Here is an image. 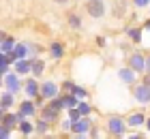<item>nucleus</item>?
<instances>
[{
  "instance_id": "obj_4",
  "label": "nucleus",
  "mask_w": 150,
  "mask_h": 139,
  "mask_svg": "<svg viewBox=\"0 0 150 139\" xmlns=\"http://www.w3.org/2000/svg\"><path fill=\"white\" fill-rule=\"evenodd\" d=\"M127 66H131L137 75H144V73H146V56L142 54V52H133V54H129V58H127Z\"/></svg>"
},
{
  "instance_id": "obj_34",
  "label": "nucleus",
  "mask_w": 150,
  "mask_h": 139,
  "mask_svg": "<svg viewBox=\"0 0 150 139\" xmlns=\"http://www.w3.org/2000/svg\"><path fill=\"white\" fill-rule=\"evenodd\" d=\"M146 73H150V54L146 56Z\"/></svg>"
},
{
  "instance_id": "obj_24",
  "label": "nucleus",
  "mask_w": 150,
  "mask_h": 139,
  "mask_svg": "<svg viewBox=\"0 0 150 139\" xmlns=\"http://www.w3.org/2000/svg\"><path fill=\"white\" fill-rule=\"evenodd\" d=\"M13 56H15V58H28V43H15Z\"/></svg>"
},
{
  "instance_id": "obj_35",
  "label": "nucleus",
  "mask_w": 150,
  "mask_h": 139,
  "mask_svg": "<svg viewBox=\"0 0 150 139\" xmlns=\"http://www.w3.org/2000/svg\"><path fill=\"white\" fill-rule=\"evenodd\" d=\"M142 30H148V32H150V17L146 19V24H144V28H142Z\"/></svg>"
},
{
  "instance_id": "obj_37",
  "label": "nucleus",
  "mask_w": 150,
  "mask_h": 139,
  "mask_svg": "<svg viewBox=\"0 0 150 139\" xmlns=\"http://www.w3.org/2000/svg\"><path fill=\"white\" fill-rule=\"evenodd\" d=\"M2 116H4V109H2V107H0V120H2Z\"/></svg>"
},
{
  "instance_id": "obj_7",
  "label": "nucleus",
  "mask_w": 150,
  "mask_h": 139,
  "mask_svg": "<svg viewBox=\"0 0 150 139\" xmlns=\"http://www.w3.org/2000/svg\"><path fill=\"white\" fill-rule=\"evenodd\" d=\"M86 11H88V15H90V17L101 19V17H105L107 6H105L103 0H86Z\"/></svg>"
},
{
  "instance_id": "obj_12",
  "label": "nucleus",
  "mask_w": 150,
  "mask_h": 139,
  "mask_svg": "<svg viewBox=\"0 0 150 139\" xmlns=\"http://www.w3.org/2000/svg\"><path fill=\"white\" fill-rule=\"evenodd\" d=\"M39 114H41L39 118H43V120H47V122H52V124H54L60 116H62V111H58L56 107H52L50 103H45V105L39 109Z\"/></svg>"
},
{
  "instance_id": "obj_14",
  "label": "nucleus",
  "mask_w": 150,
  "mask_h": 139,
  "mask_svg": "<svg viewBox=\"0 0 150 139\" xmlns=\"http://www.w3.org/2000/svg\"><path fill=\"white\" fill-rule=\"evenodd\" d=\"M47 54H50V58H54V60H62L67 49H64V45L60 43V41H54V43H50V47H47Z\"/></svg>"
},
{
  "instance_id": "obj_25",
  "label": "nucleus",
  "mask_w": 150,
  "mask_h": 139,
  "mask_svg": "<svg viewBox=\"0 0 150 139\" xmlns=\"http://www.w3.org/2000/svg\"><path fill=\"white\" fill-rule=\"evenodd\" d=\"M73 94L77 96V99L81 101V99H90V92H88V90L81 86V83H75V88H73Z\"/></svg>"
},
{
  "instance_id": "obj_3",
  "label": "nucleus",
  "mask_w": 150,
  "mask_h": 139,
  "mask_svg": "<svg viewBox=\"0 0 150 139\" xmlns=\"http://www.w3.org/2000/svg\"><path fill=\"white\" fill-rule=\"evenodd\" d=\"M90 126H92L90 116H81V118H77V120L71 124V135L84 139V137H88V131H90Z\"/></svg>"
},
{
  "instance_id": "obj_1",
  "label": "nucleus",
  "mask_w": 150,
  "mask_h": 139,
  "mask_svg": "<svg viewBox=\"0 0 150 139\" xmlns=\"http://www.w3.org/2000/svg\"><path fill=\"white\" fill-rule=\"evenodd\" d=\"M22 77H19V75L15 73V71H6L4 75H2V86H4V90H9V92H13L17 96V92H22Z\"/></svg>"
},
{
  "instance_id": "obj_2",
  "label": "nucleus",
  "mask_w": 150,
  "mask_h": 139,
  "mask_svg": "<svg viewBox=\"0 0 150 139\" xmlns=\"http://www.w3.org/2000/svg\"><path fill=\"white\" fill-rule=\"evenodd\" d=\"M107 133L112 137H127V122L120 116H110L107 118Z\"/></svg>"
},
{
  "instance_id": "obj_38",
  "label": "nucleus",
  "mask_w": 150,
  "mask_h": 139,
  "mask_svg": "<svg viewBox=\"0 0 150 139\" xmlns=\"http://www.w3.org/2000/svg\"><path fill=\"white\" fill-rule=\"evenodd\" d=\"M4 37H6V34H4V32H0V43H2V39H4Z\"/></svg>"
},
{
  "instance_id": "obj_8",
  "label": "nucleus",
  "mask_w": 150,
  "mask_h": 139,
  "mask_svg": "<svg viewBox=\"0 0 150 139\" xmlns=\"http://www.w3.org/2000/svg\"><path fill=\"white\" fill-rule=\"evenodd\" d=\"M133 99L139 105H150V88H146L144 83H133Z\"/></svg>"
},
{
  "instance_id": "obj_29",
  "label": "nucleus",
  "mask_w": 150,
  "mask_h": 139,
  "mask_svg": "<svg viewBox=\"0 0 150 139\" xmlns=\"http://www.w3.org/2000/svg\"><path fill=\"white\" fill-rule=\"evenodd\" d=\"M71 120L69 118H64V120H60V131H64V133H71Z\"/></svg>"
},
{
  "instance_id": "obj_40",
  "label": "nucleus",
  "mask_w": 150,
  "mask_h": 139,
  "mask_svg": "<svg viewBox=\"0 0 150 139\" xmlns=\"http://www.w3.org/2000/svg\"><path fill=\"white\" fill-rule=\"evenodd\" d=\"M146 9H148V17H150V4H148V6H146Z\"/></svg>"
},
{
  "instance_id": "obj_22",
  "label": "nucleus",
  "mask_w": 150,
  "mask_h": 139,
  "mask_svg": "<svg viewBox=\"0 0 150 139\" xmlns=\"http://www.w3.org/2000/svg\"><path fill=\"white\" fill-rule=\"evenodd\" d=\"M75 109L79 111V116H90V114H92V105L88 103V99H81V101H77Z\"/></svg>"
},
{
  "instance_id": "obj_16",
  "label": "nucleus",
  "mask_w": 150,
  "mask_h": 139,
  "mask_svg": "<svg viewBox=\"0 0 150 139\" xmlns=\"http://www.w3.org/2000/svg\"><path fill=\"white\" fill-rule=\"evenodd\" d=\"M13 105H15V94L9 92V90H4V92L0 94V107H2L4 111H11Z\"/></svg>"
},
{
  "instance_id": "obj_20",
  "label": "nucleus",
  "mask_w": 150,
  "mask_h": 139,
  "mask_svg": "<svg viewBox=\"0 0 150 139\" xmlns=\"http://www.w3.org/2000/svg\"><path fill=\"white\" fill-rule=\"evenodd\" d=\"M67 22H69V28H71V30H81V28H84V22H81V17H79L75 11L67 13Z\"/></svg>"
},
{
  "instance_id": "obj_32",
  "label": "nucleus",
  "mask_w": 150,
  "mask_h": 139,
  "mask_svg": "<svg viewBox=\"0 0 150 139\" xmlns=\"http://www.w3.org/2000/svg\"><path fill=\"white\" fill-rule=\"evenodd\" d=\"M142 83H144L146 88H150V73H144V79H142Z\"/></svg>"
},
{
  "instance_id": "obj_31",
  "label": "nucleus",
  "mask_w": 150,
  "mask_h": 139,
  "mask_svg": "<svg viewBox=\"0 0 150 139\" xmlns=\"http://www.w3.org/2000/svg\"><path fill=\"white\" fill-rule=\"evenodd\" d=\"M135 9H146V6L150 4V0H131Z\"/></svg>"
},
{
  "instance_id": "obj_19",
  "label": "nucleus",
  "mask_w": 150,
  "mask_h": 139,
  "mask_svg": "<svg viewBox=\"0 0 150 139\" xmlns=\"http://www.w3.org/2000/svg\"><path fill=\"white\" fill-rule=\"evenodd\" d=\"M17 122H19V118H17V111H15V114H13V111H4L2 120H0V124L9 126L11 131H13V128H17Z\"/></svg>"
},
{
  "instance_id": "obj_18",
  "label": "nucleus",
  "mask_w": 150,
  "mask_h": 139,
  "mask_svg": "<svg viewBox=\"0 0 150 139\" xmlns=\"http://www.w3.org/2000/svg\"><path fill=\"white\" fill-rule=\"evenodd\" d=\"M17 128H19V133H22L24 137L35 135V124L30 122V118H24V120H19V122H17Z\"/></svg>"
},
{
  "instance_id": "obj_15",
  "label": "nucleus",
  "mask_w": 150,
  "mask_h": 139,
  "mask_svg": "<svg viewBox=\"0 0 150 139\" xmlns=\"http://www.w3.org/2000/svg\"><path fill=\"white\" fill-rule=\"evenodd\" d=\"M43 73H45V62L41 58H30V75L39 79Z\"/></svg>"
},
{
  "instance_id": "obj_30",
  "label": "nucleus",
  "mask_w": 150,
  "mask_h": 139,
  "mask_svg": "<svg viewBox=\"0 0 150 139\" xmlns=\"http://www.w3.org/2000/svg\"><path fill=\"white\" fill-rule=\"evenodd\" d=\"M11 133H13V131H11L9 126L0 124V139H9V137H11Z\"/></svg>"
},
{
  "instance_id": "obj_28",
  "label": "nucleus",
  "mask_w": 150,
  "mask_h": 139,
  "mask_svg": "<svg viewBox=\"0 0 150 139\" xmlns=\"http://www.w3.org/2000/svg\"><path fill=\"white\" fill-rule=\"evenodd\" d=\"M75 83H77V81H73V79H64V81H62V86H60V92H73Z\"/></svg>"
},
{
  "instance_id": "obj_10",
  "label": "nucleus",
  "mask_w": 150,
  "mask_h": 139,
  "mask_svg": "<svg viewBox=\"0 0 150 139\" xmlns=\"http://www.w3.org/2000/svg\"><path fill=\"white\" fill-rule=\"evenodd\" d=\"M22 92L26 94V99H35V96H39V79L32 77V75H28V79L22 83Z\"/></svg>"
},
{
  "instance_id": "obj_11",
  "label": "nucleus",
  "mask_w": 150,
  "mask_h": 139,
  "mask_svg": "<svg viewBox=\"0 0 150 139\" xmlns=\"http://www.w3.org/2000/svg\"><path fill=\"white\" fill-rule=\"evenodd\" d=\"M11 66L19 77H28L30 75V58H15Z\"/></svg>"
},
{
  "instance_id": "obj_5",
  "label": "nucleus",
  "mask_w": 150,
  "mask_h": 139,
  "mask_svg": "<svg viewBox=\"0 0 150 139\" xmlns=\"http://www.w3.org/2000/svg\"><path fill=\"white\" fill-rule=\"evenodd\" d=\"M39 94L43 96L45 101L54 99V96L60 94V86L54 79H45V81H39Z\"/></svg>"
},
{
  "instance_id": "obj_13",
  "label": "nucleus",
  "mask_w": 150,
  "mask_h": 139,
  "mask_svg": "<svg viewBox=\"0 0 150 139\" xmlns=\"http://www.w3.org/2000/svg\"><path fill=\"white\" fill-rule=\"evenodd\" d=\"M125 122H127V128H139V126H144V122H146V114L144 111H133Z\"/></svg>"
},
{
  "instance_id": "obj_33",
  "label": "nucleus",
  "mask_w": 150,
  "mask_h": 139,
  "mask_svg": "<svg viewBox=\"0 0 150 139\" xmlns=\"http://www.w3.org/2000/svg\"><path fill=\"white\" fill-rule=\"evenodd\" d=\"M144 126H146V131H148V135H150V116H146V122H144Z\"/></svg>"
},
{
  "instance_id": "obj_17",
  "label": "nucleus",
  "mask_w": 150,
  "mask_h": 139,
  "mask_svg": "<svg viewBox=\"0 0 150 139\" xmlns=\"http://www.w3.org/2000/svg\"><path fill=\"white\" fill-rule=\"evenodd\" d=\"M125 34H127V39H129V41H133V43H142L144 30H142V28H137V26H127Z\"/></svg>"
},
{
  "instance_id": "obj_6",
  "label": "nucleus",
  "mask_w": 150,
  "mask_h": 139,
  "mask_svg": "<svg viewBox=\"0 0 150 139\" xmlns=\"http://www.w3.org/2000/svg\"><path fill=\"white\" fill-rule=\"evenodd\" d=\"M37 114H39V109H37V105H35L32 99H24L17 105V118L19 120H24V118H35Z\"/></svg>"
},
{
  "instance_id": "obj_9",
  "label": "nucleus",
  "mask_w": 150,
  "mask_h": 139,
  "mask_svg": "<svg viewBox=\"0 0 150 139\" xmlns=\"http://www.w3.org/2000/svg\"><path fill=\"white\" fill-rule=\"evenodd\" d=\"M118 79L125 83V86H133V83L139 81V75L135 73L131 66H122V68H118Z\"/></svg>"
},
{
  "instance_id": "obj_27",
  "label": "nucleus",
  "mask_w": 150,
  "mask_h": 139,
  "mask_svg": "<svg viewBox=\"0 0 150 139\" xmlns=\"http://www.w3.org/2000/svg\"><path fill=\"white\" fill-rule=\"evenodd\" d=\"M11 68V60H9V56H6L4 52H0V71L6 73Z\"/></svg>"
},
{
  "instance_id": "obj_39",
  "label": "nucleus",
  "mask_w": 150,
  "mask_h": 139,
  "mask_svg": "<svg viewBox=\"0 0 150 139\" xmlns=\"http://www.w3.org/2000/svg\"><path fill=\"white\" fill-rule=\"evenodd\" d=\"M2 75H4V73H2V71H0V83H2Z\"/></svg>"
},
{
  "instance_id": "obj_26",
  "label": "nucleus",
  "mask_w": 150,
  "mask_h": 139,
  "mask_svg": "<svg viewBox=\"0 0 150 139\" xmlns=\"http://www.w3.org/2000/svg\"><path fill=\"white\" fill-rule=\"evenodd\" d=\"M52 107H56L58 111H64V101H62V94H58V96H54V99L47 101Z\"/></svg>"
},
{
  "instance_id": "obj_36",
  "label": "nucleus",
  "mask_w": 150,
  "mask_h": 139,
  "mask_svg": "<svg viewBox=\"0 0 150 139\" xmlns=\"http://www.w3.org/2000/svg\"><path fill=\"white\" fill-rule=\"evenodd\" d=\"M54 2H56V4H69L71 0H54Z\"/></svg>"
},
{
  "instance_id": "obj_23",
  "label": "nucleus",
  "mask_w": 150,
  "mask_h": 139,
  "mask_svg": "<svg viewBox=\"0 0 150 139\" xmlns=\"http://www.w3.org/2000/svg\"><path fill=\"white\" fill-rule=\"evenodd\" d=\"M17 41L13 39V37H4L2 39V43H0V52H4V54H13V47H15Z\"/></svg>"
},
{
  "instance_id": "obj_21",
  "label": "nucleus",
  "mask_w": 150,
  "mask_h": 139,
  "mask_svg": "<svg viewBox=\"0 0 150 139\" xmlns=\"http://www.w3.org/2000/svg\"><path fill=\"white\" fill-rule=\"evenodd\" d=\"M35 133L37 135H47V133H52V122H47V120H43V118H39V120L35 122Z\"/></svg>"
}]
</instances>
